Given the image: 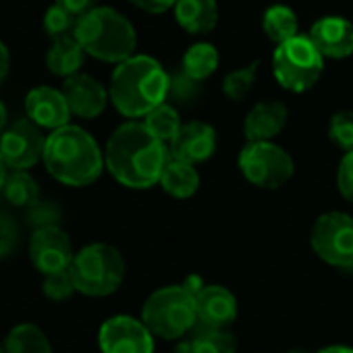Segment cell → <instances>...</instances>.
I'll return each instance as SVG.
<instances>
[{"mask_svg":"<svg viewBox=\"0 0 353 353\" xmlns=\"http://www.w3.org/2000/svg\"><path fill=\"white\" fill-rule=\"evenodd\" d=\"M168 160V145L154 137L143 123L135 121L121 125L104 150L106 168L129 190H148L160 183Z\"/></svg>","mask_w":353,"mask_h":353,"instance_id":"cell-1","label":"cell"},{"mask_svg":"<svg viewBox=\"0 0 353 353\" xmlns=\"http://www.w3.org/2000/svg\"><path fill=\"white\" fill-rule=\"evenodd\" d=\"M42 160L54 179L69 188L92 185L106 166L98 141L77 125L52 131L46 137Z\"/></svg>","mask_w":353,"mask_h":353,"instance_id":"cell-2","label":"cell"},{"mask_svg":"<svg viewBox=\"0 0 353 353\" xmlns=\"http://www.w3.org/2000/svg\"><path fill=\"white\" fill-rule=\"evenodd\" d=\"M168 88L170 77L156 59L133 54L117 65L110 79V100L121 114L137 119L164 104Z\"/></svg>","mask_w":353,"mask_h":353,"instance_id":"cell-3","label":"cell"},{"mask_svg":"<svg viewBox=\"0 0 353 353\" xmlns=\"http://www.w3.org/2000/svg\"><path fill=\"white\" fill-rule=\"evenodd\" d=\"M75 38L85 54L121 65L133 57L137 36L131 21L110 7H96L77 23Z\"/></svg>","mask_w":353,"mask_h":353,"instance_id":"cell-4","label":"cell"},{"mask_svg":"<svg viewBox=\"0 0 353 353\" xmlns=\"http://www.w3.org/2000/svg\"><path fill=\"white\" fill-rule=\"evenodd\" d=\"M141 322L154 336L181 339L198 326L196 295L185 285L156 289L141 307Z\"/></svg>","mask_w":353,"mask_h":353,"instance_id":"cell-5","label":"cell"},{"mask_svg":"<svg viewBox=\"0 0 353 353\" xmlns=\"http://www.w3.org/2000/svg\"><path fill=\"white\" fill-rule=\"evenodd\" d=\"M69 272L75 291L88 297H106L123 285L125 260L108 243H90L75 254Z\"/></svg>","mask_w":353,"mask_h":353,"instance_id":"cell-6","label":"cell"},{"mask_svg":"<svg viewBox=\"0 0 353 353\" xmlns=\"http://www.w3.org/2000/svg\"><path fill=\"white\" fill-rule=\"evenodd\" d=\"M272 71L281 88L301 94L312 90L324 71V57L307 36H295L276 46L272 54Z\"/></svg>","mask_w":353,"mask_h":353,"instance_id":"cell-7","label":"cell"},{"mask_svg":"<svg viewBox=\"0 0 353 353\" xmlns=\"http://www.w3.org/2000/svg\"><path fill=\"white\" fill-rule=\"evenodd\" d=\"M239 168L252 185L279 190L293 176L295 164L291 154L272 141H248L239 154Z\"/></svg>","mask_w":353,"mask_h":353,"instance_id":"cell-8","label":"cell"},{"mask_svg":"<svg viewBox=\"0 0 353 353\" xmlns=\"http://www.w3.org/2000/svg\"><path fill=\"white\" fill-rule=\"evenodd\" d=\"M310 243L320 260L349 270L353 266V219L339 210L318 216L310 233Z\"/></svg>","mask_w":353,"mask_h":353,"instance_id":"cell-9","label":"cell"},{"mask_svg":"<svg viewBox=\"0 0 353 353\" xmlns=\"http://www.w3.org/2000/svg\"><path fill=\"white\" fill-rule=\"evenodd\" d=\"M46 139L30 119L15 121L0 135V156L13 170H28L44 158Z\"/></svg>","mask_w":353,"mask_h":353,"instance_id":"cell-10","label":"cell"},{"mask_svg":"<svg viewBox=\"0 0 353 353\" xmlns=\"http://www.w3.org/2000/svg\"><path fill=\"white\" fill-rule=\"evenodd\" d=\"M98 345L102 353H154V334L141 320L119 314L100 326Z\"/></svg>","mask_w":353,"mask_h":353,"instance_id":"cell-11","label":"cell"},{"mask_svg":"<svg viewBox=\"0 0 353 353\" xmlns=\"http://www.w3.org/2000/svg\"><path fill=\"white\" fill-rule=\"evenodd\" d=\"M30 260L44 276L67 272L75 260L73 243L61 227L34 231L30 239Z\"/></svg>","mask_w":353,"mask_h":353,"instance_id":"cell-12","label":"cell"},{"mask_svg":"<svg viewBox=\"0 0 353 353\" xmlns=\"http://www.w3.org/2000/svg\"><path fill=\"white\" fill-rule=\"evenodd\" d=\"M216 150V131L212 125L202 121H192L181 127L176 137L168 143V152L172 160L198 164L208 160Z\"/></svg>","mask_w":353,"mask_h":353,"instance_id":"cell-13","label":"cell"},{"mask_svg":"<svg viewBox=\"0 0 353 353\" xmlns=\"http://www.w3.org/2000/svg\"><path fill=\"white\" fill-rule=\"evenodd\" d=\"M61 92L69 104L71 114H75L79 119L100 117L108 102V92L104 90V85L85 73H77V75L65 79V85Z\"/></svg>","mask_w":353,"mask_h":353,"instance_id":"cell-14","label":"cell"},{"mask_svg":"<svg viewBox=\"0 0 353 353\" xmlns=\"http://www.w3.org/2000/svg\"><path fill=\"white\" fill-rule=\"evenodd\" d=\"M198 326L227 328L237 320V297L223 285H204L196 295Z\"/></svg>","mask_w":353,"mask_h":353,"instance_id":"cell-15","label":"cell"},{"mask_svg":"<svg viewBox=\"0 0 353 353\" xmlns=\"http://www.w3.org/2000/svg\"><path fill=\"white\" fill-rule=\"evenodd\" d=\"M26 110L32 123H36L40 129L44 127L52 131L69 125V117H71V110L63 92L50 85L34 88L26 98Z\"/></svg>","mask_w":353,"mask_h":353,"instance_id":"cell-16","label":"cell"},{"mask_svg":"<svg viewBox=\"0 0 353 353\" xmlns=\"http://www.w3.org/2000/svg\"><path fill=\"white\" fill-rule=\"evenodd\" d=\"M307 38L324 59H347L353 54V23L343 17L318 19Z\"/></svg>","mask_w":353,"mask_h":353,"instance_id":"cell-17","label":"cell"},{"mask_svg":"<svg viewBox=\"0 0 353 353\" xmlns=\"http://www.w3.org/2000/svg\"><path fill=\"white\" fill-rule=\"evenodd\" d=\"M289 110L283 102L266 100L258 102L245 117L243 133L248 141H272L287 125Z\"/></svg>","mask_w":353,"mask_h":353,"instance_id":"cell-18","label":"cell"},{"mask_svg":"<svg viewBox=\"0 0 353 353\" xmlns=\"http://www.w3.org/2000/svg\"><path fill=\"white\" fill-rule=\"evenodd\" d=\"M174 17L188 34L204 36L219 23V5L216 0H176Z\"/></svg>","mask_w":353,"mask_h":353,"instance_id":"cell-19","label":"cell"},{"mask_svg":"<svg viewBox=\"0 0 353 353\" xmlns=\"http://www.w3.org/2000/svg\"><path fill=\"white\" fill-rule=\"evenodd\" d=\"M160 185L168 196L176 200H188L200 190V172L194 164L170 158L160 176Z\"/></svg>","mask_w":353,"mask_h":353,"instance_id":"cell-20","label":"cell"},{"mask_svg":"<svg viewBox=\"0 0 353 353\" xmlns=\"http://www.w3.org/2000/svg\"><path fill=\"white\" fill-rule=\"evenodd\" d=\"M83 57H85V50L81 48L75 36L59 38V40H52V46L46 52V67L50 69V73L69 79L77 75V71L81 69Z\"/></svg>","mask_w":353,"mask_h":353,"instance_id":"cell-21","label":"cell"},{"mask_svg":"<svg viewBox=\"0 0 353 353\" xmlns=\"http://www.w3.org/2000/svg\"><path fill=\"white\" fill-rule=\"evenodd\" d=\"M235 336L227 328L196 326L188 334L179 353H235Z\"/></svg>","mask_w":353,"mask_h":353,"instance_id":"cell-22","label":"cell"},{"mask_svg":"<svg viewBox=\"0 0 353 353\" xmlns=\"http://www.w3.org/2000/svg\"><path fill=\"white\" fill-rule=\"evenodd\" d=\"M3 347L7 353H52L50 339L38 324L32 322L13 326L5 336Z\"/></svg>","mask_w":353,"mask_h":353,"instance_id":"cell-23","label":"cell"},{"mask_svg":"<svg viewBox=\"0 0 353 353\" xmlns=\"http://www.w3.org/2000/svg\"><path fill=\"white\" fill-rule=\"evenodd\" d=\"M3 196L13 206L30 208L40 200V188L28 170H13L7 174Z\"/></svg>","mask_w":353,"mask_h":353,"instance_id":"cell-24","label":"cell"},{"mask_svg":"<svg viewBox=\"0 0 353 353\" xmlns=\"http://www.w3.org/2000/svg\"><path fill=\"white\" fill-rule=\"evenodd\" d=\"M219 61H221L219 50L212 44L200 42L185 52L181 71L196 81H204L219 69Z\"/></svg>","mask_w":353,"mask_h":353,"instance_id":"cell-25","label":"cell"},{"mask_svg":"<svg viewBox=\"0 0 353 353\" xmlns=\"http://www.w3.org/2000/svg\"><path fill=\"white\" fill-rule=\"evenodd\" d=\"M262 28H264V34L272 42H276V46L299 36L297 34V15L285 5H274V7L266 9V13L262 17Z\"/></svg>","mask_w":353,"mask_h":353,"instance_id":"cell-26","label":"cell"},{"mask_svg":"<svg viewBox=\"0 0 353 353\" xmlns=\"http://www.w3.org/2000/svg\"><path fill=\"white\" fill-rule=\"evenodd\" d=\"M143 125L148 127V131L154 137H158L166 145L176 137V133H179L181 127H183L181 125V119H179V112H176L168 104H160L150 114H145L143 117Z\"/></svg>","mask_w":353,"mask_h":353,"instance_id":"cell-27","label":"cell"},{"mask_svg":"<svg viewBox=\"0 0 353 353\" xmlns=\"http://www.w3.org/2000/svg\"><path fill=\"white\" fill-rule=\"evenodd\" d=\"M258 67L260 61H254L248 67H241L237 71H231L225 81H223V92L227 98L231 100H245L248 94L252 92V88L256 85V77H258Z\"/></svg>","mask_w":353,"mask_h":353,"instance_id":"cell-28","label":"cell"},{"mask_svg":"<svg viewBox=\"0 0 353 353\" xmlns=\"http://www.w3.org/2000/svg\"><path fill=\"white\" fill-rule=\"evenodd\" d=\"M77 23H79V19H77L75 15H71V13H69L65 7H61L59 3H54V5L46 11V15H44V32H46L52 40L75 36Z\"/></svg>","mask_w":353,"mask_h":353,"instance_id":"cell-29","label":"cell"},{"mask_svg":"<svg viewBox=\"0 0 353 353\" xmlns=\"http://www.w3.org/2000/svg\"><path fill=\"white\" fill-rule=\"evenodd\" d=\"M328 137L332 143L345 150V154L353 152V112L351 110H341L330 117Z\"/></svg>","mask_w":353,"mask_h":353,"instance_id":"cell-30","label":"cell"},{"mask_svg":"<svg viewBox=\"0 0 353 353\" xmlns=\"http://www.w3.org/2000/svg\"><path fill=\"white\" fill-rule=\"evenodd\" d=\"M61 216H63L61 208L50 200H38L34 206L28 208V223L34 227V231L59 227Z\"/></svg>","mask_w":353,"mask_h":353,"instance_id":"cell-31","label":"cell"},{"mask_svg":"<svg viewBox=\"0 0 353 353\" xmlns=\"http://www.w3.org/2000/svg\"><path fill=\"white\" fill-rule=\"evenodd\" d=\"M42 293L50 301H65L75 293V285L71 279V272H59V274H48L42 281Z\"/></svg>","mask_w":353,"mask_h":353,"instance_id":"cell-32","label":"cell"},{"mask_svg":"<svg viewBox=\"0 0 353 353\" xmlns=\"http://www.w3.org/2000/svg\"><path fill=\"white\" fill-rule=\"evenodd\" d=\"M17 245H19L17 223L7 214H0V260L15 254Z\"/></svg>","mask_w":353,"mask_h":353,"instance_id":"cell-33","label":"cell"},{"mask_svg":"<svg viewBox=\"0 0 353 353\" xmlns=\"http://www.w3.org/2000/svg\"><path fill=\"white\" fill-rule=\"evenodd\" d=\"M200 92V81L188 77L183 71L170 75V88L168 94H172V98H176L179 102H190L198 96Z\"/></svg>","mask_w":353,"mask_h":353,"instance_id":"cell-34","label":"cell"},{"mask_svg":"<svg viewBox=\"0 0 353 353\" xmlns=\"http://www.w3.org/2000/svg\"><path fill=\"white\" fill-rule=\"evenodd\" d=\"M336 185L341 196L353 204V152H347L341 162H339V170H336Z\"/></svg>","mask_w":353,"mask_h":353,"instance_id":"cell-35","label":"cell"},{"mask_svg":"<svg viewBox=\"0 0 353 353\" xmlns=\"http://www.w3.org/2000/svg\"><path fill=\"white\" fill-rule=\"evenodd\" d=\"M129 3L145 13H152V15H160V13H166L170 7L176 5V0H129Z\"/></svg>","mask_w":353,"mask_h":353,"instance_id":"cell-36","label":"cell"},{"mask_svg":"<svg viewBox=\"0 0 353 353\" xmlns=\"http://www.w3.org/2000/svg\"><path fill=\"white\" fill-rule=\"evenodd\" d=\"M61 7H65L71 15H75L77 19H81L83 15H88L90 11L96 9L98 0H57Z\"/></svg>","mask_w":353,"mask_h":353,"instance_id":"cell-37","label":"cell"},{"mask_svg":"<svg viewBox=\"0 0 353 353\" xmlns=\"http://www.w3.org/2000/svg\"><path fill=\"white\" fill-rule=\"evenodd\" d=\"M9 67H11V54H9L7 46L0 42V83L5 81V77L9 73Z\"/></svg>","mask_w":353,"mask_h":353,"instance_id":"cell-38","label":"cell"},{"mask_svg":"<svg viewBox=\"0 0 353 353\" xmlns=\"http://www.w3.org/2000/svg\"><path fill=\"white\" fill-rule=\"evenodd\" d=\"M318 353H353V349L351 347H345V345H330V347L320 349Z\"/></svg>","mask_w":353,"mask_h":353,"instance_id":"cell-39","label":"cell"},{"mask_svg":"<svg viewBox=\"0 0 353 353\" xmlns=\"http://www.w3.org/2000/svg\"><path fill=\"white\" fill-rule=\"evenodd\" d=\"M7 164H5V160H3V156H0V194H3V188H5V181H7Z\"/></svg>","mask_w":353,"mask_h":353,"instance_id":"cell-40","label":"cell"},{"mask_svg":"<svg viewBox=\"0 0 353 353\" xmlns=\"http://www.w3.org/2000/svg\"><path fill=\"white\" fill-rule=\"evenodd\" d=\"M5 125H7V108L3 102H0V135H3V131H5Z\"/></svg>","mask_w":353,"mask_h":353,"instance_id":"cell-41","label":"cell"},{"mask_svg":"<svg viewBox=\"0 0 353 353\" xmlns=\"http://www.w3.org/2000/svg\"><path fill=\"white\" fill-rule=\"evenodd\" d=\"M287 353H307L305 349H291V351H287Z\"/></svg>","mask_w":353,"mask_h":353,"instance_id":"cell-42","label":"cell"},{"mask_svg":"<svg viewBox=\"0 0 353 353\" xmlns=\"http://www.w3.org/2000/svg\"><path fill=\"white\" fill-rule=\"evenodd\" d=\"M0 353H7V351H5V347H3V345H0Z\"/></svg>","mask_w":353,"mask_h":353,"instance_id":"cell-43","label":"cell"},{"mask_svg":"<svg viewBox=\"0 0 353 353\" xmlns=\"http://www.w3.org/2000/svg\"><path fill=\"white\" fill-rule=\"evenodd\" d=\"M349 270H351V272H353V266H351V268H349Z\"/></svg>","mask_w":353,"mask_h":353,"instance_id":"cell-44","label":"cell"}]
</instances>
